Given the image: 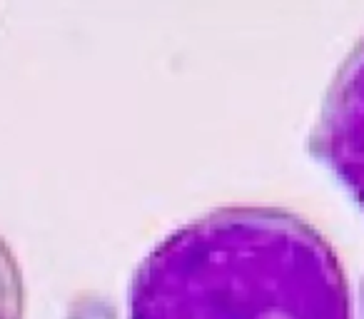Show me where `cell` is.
<instances>
[{
    "mask_svg": "<svg viewBox=\"0 0 364 319\" xmlns=\"http://www.w3.org/2000/svg\"><path fill=\"white\" fill-rule=\"evenodd\" d=\"M127 319H354L344 267L282 207H218L137 264Z\"/></svg>",
    "mask_w": 364,
    "mask_h": 319,
    "instance_id": "cell-1",
    "label": "cell"
},
{
    "mask_svg": "<svg viewBox=\"0 0 364 319\" xmlns=\"http://www.w3.org/2000/svg\"><path fill=\"white\" fill-rule=\"evenodd\" d=\"M309 152L364 212V38L347 53L324 92Z\"/></svg>",
    "mask_w": 364,
    "mask_h": 319,
    "instance_id": "cell-2",
    "label": "cell"
},
{
    "mask_svg": "<svg viewBox=\"0 0 364 319\" xmlns=\"http://www.w3.org/2000/svg\"><path fill=\"white\" fill-rule=\"evenodd\" d=\"M0 319H26V282L18 257L0 237Z\"/></svg>",
    "mask_w": 364,
    "mask_h": 319,
    "instance_id": "cell-3",
    "label": "cell"
},
{
    "mask_svg": "<svg viewBox=\"0 0 364 319\" xmlns=\"http://www.w3.org/2000/svg\"><path fill=\"white\" fill-rule=\"evenodd\" d=\"M359 304H362V319H364V279H362V297H359Z\"/></svg>",
    "mask_w": 364,
    "mask_h": 319,
    "instance_id": "cell-4",
    "label": "cell"
}]
</instances>
